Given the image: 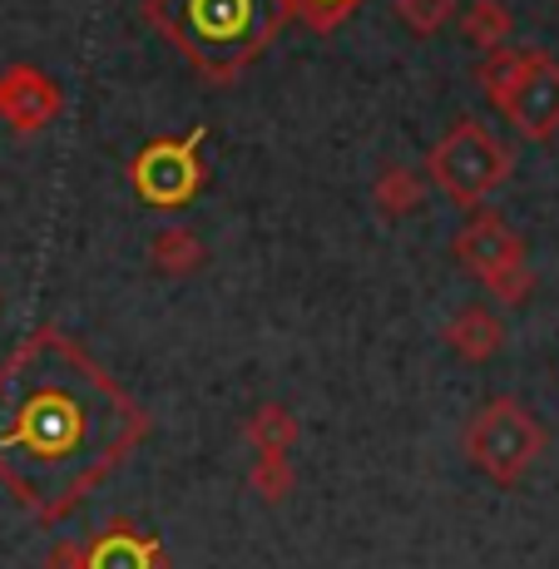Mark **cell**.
Returning <instances> with one entry per match:
<instances>
[{
	"mask_svg": "<svg viewBox=\"0 0 559 569\" xmlns=\"http://www.w3.org/2000/svg\"><path fill=\"white\" fill-rule=\"evenodd\" d=\"M144 436L149 411L60 327L0 362V486L40 525L70 520Z\"/></svg>",
	"mask_w": 559,
	"mask_h": 569,
	"instance_id": "obj_1",
	"label": "cell"
},
{
	"mask_svg": "<svg viewBox=\"0 0 559 569\" xmlns=\"http://www.w3.org/2000/svg\"><path fill=\"white\" fill-rule=\"evenodd\" d=\"M139 16L173 40L203 80L228 84L272 46L288 20V0H144Z\"/></svg>",
	"mask_w": 559,
	"mask_h": 569,
	"instance_id": "obj_2",
	"label": "cell"
},
{
	"mask_svg": "<svg viewBox=\"0 0 559 569\" xmlns=\"http://www.w3.org/2000/svg\"><path fill=\"white\" fill-rule=\"evenodd\" d=\"M510 144H500V134L480 119H456L441 134V144H431L426 154V183H436L460 208H480L510 179Z\"/></svg>",
	"mask_w": 559,
	"mask_h": 569,
	"instance_id": "obj_3",
	"label": "cell"
},
{
	"mask_svg": "<svg viewBox=\"0 0 559 569\" xmlns=\"http://www.w3.org/2000/svg\"><path fill=\"white\" fill-rule=\"evenodd\" d=\"M545 456V426L515 397L486 401L466 426V461L496 486H520L530 466Z\"/></svg>",
	"mask_w": 559,
	"mask_h": 569,
	"instance_id": "obj_4",
	"label": "cell"
},
{
	"mask_svg": "<svg viewBox=\"0 0 559 569\" xmlns=\"http://www.w3.org/2000/svg\"><path fill=\"white\" fill-rule=\"evenodd\" d=\"M208 139V124H193L183 139H149L129 159V183L149 208H183L203 189V159L199 144Z\"/></svg>",
	"mask_w": 559,
	"mask_h": 569,
	"instance_id": "obj_5",
	"label": "cell"
},
{
	"mask_svg": "<svg viewBox=\"0 0 559 569\" xmlns=\"http://www.w3.org/2000/svg\"><path fill=\"white\" fill-rule=\"evenodd\" d=\"M451 253H456L460 268L480 282H490L496 272L515 268V262H530L525 258V238L515 233V228L506 223V213H496V208H476V213L460 223Z\"/></svg>",
	"mask_w": 559,
	"mask_h": 569,
	"instance_id": "obj_6",
	"label": "cell"
},
{
	"mask_svg": "<svg viewBox=\"0 0 559 569\" xmlns=\"http://www.w3.org/2000/svg\"><path fill=\"white\" fill-rule=\"evenodd\" d=\"M60 109L64 90L54 84V74H46L30 60L6 64V74H0V124H10L16 134H40L46 124L60 119Z\"/></svg>",
	"mask_w": 559,
	"mask_h": 569,
	"instance_id": "obj_7",
	"label": "cell"
},
{
	"mask_svg": "<svg viewBox=\"0 0 559 569\" xmlns=\"http://www.w3.org/2000/svg\"><path fill=\"white\" fill-rule=\"evenodd\" d=\"M506 119L515 124V134L530 139V144H545V139L559 134V60L550 50H545V60L530 70V80L515 90Z\"/></svg>",
	"mask_w": 559,
	"mask_h": 569,
	"instance_id": "obj_8",
	"label": "cell"
},
{
	"mask_svg": "<svg viewBox=\"0 0 559 569\" xmlns=\"http://www.w3.org/2000/svg\"><path fill=\"white\" fill-rule=\"evenodd\" d=\"M84 569H169V555L153 535H139L129 520H114L84 540Z\"/></svg>",
	"mask_w": 559,
	"mask_h": 569,
	"instance_id": "obj_9",
	"label": "cell"
},
{
	"mask_svg": "<svg viewBox=\"0 0 559 569\" xmlns=\"http://www.w3.org/2000/svg\"><path fill=\"white\" fill-rule=\"evenodd\" d=\"M441 342L451 347L460 362L480 367V362H490V357H500V347H506V322H500L486 302H466V308L441 327Z\"/></svg>",
	"mask_w": 559,
	"mask_h": 569,
	"instance_id": "obj_10",
	"label": "cell"
},
{
	"mask_svg": "<svg viewBox=\"0 0 559 569\" xmlns=\"http://www.w3.org/2000/svg\"><path fill=\"white\" fill-rule=\"evenodd\" d=\"M540 60H545V50H515V46L486 50V60L476 64V80H480V90H486V100L506 114L510 100H515V90L530 80V70Z\"/></svg>",
	"mask_w": 559,
	"mask_h": 569,
	"instance_id": "obj_11",
	"label": "cell"
},
{
	"mask_svg": "<svg viewBox=\"0 0 559 569\" xmlns=\"http://www.w3.org/2000/svg\"><path fill=\"white\" fill-rule=\"evenodd\" d=\"M298 436H302V421L282 407V401H262V407L243 421V441L253 446L258 456H292Z\"/></svg>",
	"mask_w": 559,
	"mask_h": 569,
	"instance_id": "obj_12",
	"label": "cell"
},
{
	"mask_svg": "<svg viewBox=\"0 0 559 569\" xmlns=\"http://www.w3.org/2000/svg\"><path fill=\"white\" fill-rule=\"evenodd\" d=\"M371 203H377L381 218H411L416 208L426 203V173L407 169V163H387V169L377 173V183H371Z\"/></svg>",
	"mask_w": 559,
	"mask_h": 569,
	"instance_id": "obj_13",
	"label": "cell"
},
{
	"mask_svg": "<svg viewBox=\"0 0 559 569\" xmlns=\"http://www.w3.org/2000/svg\"><path fill=\"white\" fill-rule=\"evenodd\" d=\"M149 262L163 272V278H189V272H199L208 262V248L199 243V233L193 228H163V233H153L149 243Z\"/></svg>",
	"mask_w": 559,
	"mask_h": 569,
	"instance_id": "obj_14",
	"label": "cell"
},
{
	"mask_svg": "<svg viewBox=\"0 0 559 569\" xmlns=\"http://www.w3.org/2000/svg\"><path fill=\"white\" fill-rule=\"evenodd\" d=\"M510 30H515V16L500 0H470L460 10V36L480 50H496V46H510Z\"/></svg>",
	"mask_w": 559,
	"mask_h": 569,
	"instance_id": "obj_15",
	"label": "cell"
},
{
	"mask_svg": "<svg viewBox=\"0 0 559 569\" xmlns=\"http://www.w3.org/2000/svg\"><path fill=\"white\" fill-rule=\"evenodd\" d=\"M248 486H253L258 500H268V506H282V500L298 490V470H292L288 456H258L253 470H248Z\"/></svg>",
	"mask_w": 559,
	"mask_h": 569,
	"instance_id": "obj_16",
	"label": "cell"
},
{
	"mask_svg": "<svg viewBox=\"0 0 559 569\" xmlns=\"http://www.w3.org/2000/svg\"><path fill=\"white\" fill-rule=\"evenodd\" d=\"M456 0H397V20L411 36H436L441 26H451Z\"/></svg>",
	"mask_w": 559,
	"mask_h": 569,
	"instance_id": "obj_17",
	"label": "cell"
},
{
	"mask_svg": "<svg viewBox=\"0 0 559 569\" xmlns=\"http://www.w3.org/2000/svg\"><path fill=\"white\" fill-rule=\"evenodd\" d=\"M361 6V0H288V16H302L312 30H337L347 16Z\"/></svg>",
	"mask_w": 559,
	"mask_h": 569,
	"instance_id": "obj_18",
	"label": "cell"
},
{
	"mask_svg": "<svg viewBox=\"0 0 559 569\" xmlns=\"http://www.w3.org/2000/svg\"><path fill=\"white\" fill-rule=\"evenodd\" d=\"M486 292L496 302H506V308H520V302L535 292V268H530V262H515V268L496 272V278L486 282Z\"/></svg>",
	"mask_w": 559,
	"mask_h": 569,
	"instance_id": "obj_19",
	"label": "cell"
},
{
	"mask_svg": "<svg viewBox=\"0 0 559 569\" xmlns=\"http://www.w3.org/2000/svg\"><path fill=\"white\" fill-rule=\"evenodd\" d=\"M46 569H84V540H60L46 555Z\"/></svg>",
	"mask_w": 559,
	"mask_h": 569,
	"instance_id": "obj_20",
	"label": "cell"
}]
</instances>
